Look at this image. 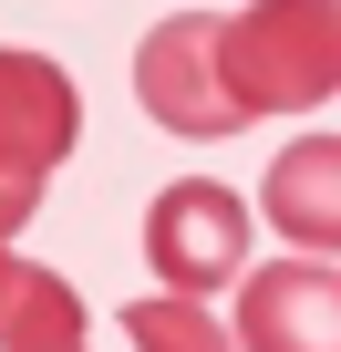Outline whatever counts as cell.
I'll return each mask as SVG.
<instances>
[{
  "label": "cell",
  "instance_id": "cell-1",
  "mask_svg": "<svg viewBox=\"0 0 341 352\" xmlns=\"http://www.w3.org/2000/svg\"><path fill=\"white\" fill-rule=\"evenodd\" d=\"M228 32V83L248 114H310L341 83V0H248Z\"/></svg>",
  "mask_w": 341,
  "mask_h": 352
},
{
  "label": "cell",
  "instance_id": "cell-2",
  "mask_svg": "<svg viewBox=\"0 0 341 352\" xmlns=\"http://www.w3.org/2000/svg\"><path fill=\"white\" fill-rule=\"evenodd\" d=\"M134 104L165 124V135H197V145H228L238 124H259L228 83V32L217 11H176V21H155L145 52H134Z\"/></svg>",
  "mask_w": 341,
  "mask_h": 352
},
{
  "label": "cell",
  "instance_id": "cell-3",
  "mask_svg": "<svg viewBox=\"0 0 341 352\" xmlns=\"http://www.w3.org/2000/svg\"><path fill=\"white\" fill-rule=\"evenodd\" d=\"M73 135H83L73 73L42 63V52H11V42H0V239L32 228V197H42V176L73 155Z\"/></svg>",
  "mask_w": 341,
  "mask_h": 352
},
{
  "label": "cell",
  "instance_id": "cell-4",
  "mask_svg": "<svg viewBox=\"0 0 341 352\" xmlns=\"http://www.w3.org/2000/svg\"><path fill=\"white\" fill-rule=\"evenodd\" d=\"M145 259L165 290H217L248 270V208L217 187V176H176L155 208H145Z\"/></svg>",
  "mask_w": 341,
  "mask_h": 352
},
{
  "label": "cell",
  "instance_id": "cell-5",
  "mask_svg": "<svg viewBox=\"0 0 341 352\" xmlns=\"http://www.w3.org/2000/svg\"><path fill=\"white\" fill-rule=\"evenodd\" d=\"M238 352H341V280L331 259H279L238 290Z\"/></svg>",
  "mask_w": 341,
  "mask_h": 352
},
{
  "label": "cell",
  "instance_id": "cell-6",
  "mask_svg": "<svg viewBox=\"0 0 341 352\" xmlns=\"http://www.w3.org/2000/svg\"><path fill=\"white\" fill-rule=\"evenodd\" d=\"M269 228L300 259H331V239H341V155H331V135H300L269 166Z\"/></svg>",
  "mask_w": 341,
  "mask_h": 352
},
{
  "label": "cell",
  "instance_id": "cell-7",
  "mask_svg": "<svg viewBox=\"0 0 341 352\" xmlns=\"http://www.w3.org/2000/svg\"><path fill=\"white\" fill-rule=\"evenodd\" d=\"M62 342H83L73 280L42 270V259H21L11 239H0V352H62Z\"/></svg>",
  "mask_w": 341,
  "mask_h": 352
},
{
  "label": "cell",
  "instance_id": "cell-8",
  "mask_svg": "<svg viewBox=\"0 0 341 352\" xmlns=\"http://www.w3.org/2000/svg\"><path fill=\"white\" fill-rule=\"evenodd\" d=\"M124 331H134V352H238V342L217 331V311H197V290H155V300H134Z\"/></svg>",
  "mask_w": 341,
  "mask_h": 352
},
{
  "label": "cell",
  "instance_id": "cell-9",
  "mask_svg": "<svg viewBox=\"0 0 341 352\" xmlns=\"http://www.w3.org/2000/svg\"><path fill=\"white\" fill-rule=\"evenodd\" d=\"M62 352H83V342H62Z\"/></svg>",
  "mask_w": 341,
  "mask_h": 352
}]
</instances>
